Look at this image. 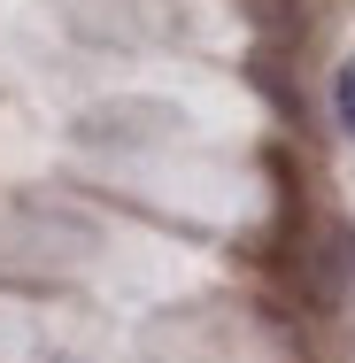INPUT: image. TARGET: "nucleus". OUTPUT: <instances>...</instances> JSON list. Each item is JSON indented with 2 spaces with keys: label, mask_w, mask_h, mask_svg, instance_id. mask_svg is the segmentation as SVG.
I'll use <instances>...</instances> for the list:
<instances>
[{
  "label": "nucleus",
  "mask_w": 355,
  "mask_h": 363,
  "mask_svg": "<svg viewBox=\"0 0 355 363\" xmlns=\"http://www.w3.org/2000/svg\"><path fill=\"white\" fill-rule=\"evenodd\" d=\"M355 286V224H325L317 232V255H309V301L317 309H340Z\"/></svg>",
  "instance_id": "obj_1"
},
{
  "label": "nucleus",
  "mask_w": 355,
  "mask_h": 363,
  "mask_svg": "<svg viewBox=\"0 0 355 363\" xmlns=\"http://www.w3.org/2000/svg\"><path fill=\"white\" fill-rule=\"evenodd\" d=\"M332 116H340V132L355 140V62H340V70H332Z\"/></svg>",
  "instance_id": "obj_2"
}]
</instances>
